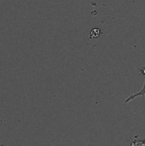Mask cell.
<instances>
[{"mask_svg":"<svg viewBox=\"0 0 145 146\" xmlns=\"http://www.w3.org/2000/svg\"><path fill=\"white\" fill-rule=\"evenodd\" d=\"M100 34V30L98 28H95L91 33V38H97Z\"/></svg>","mask_w":145,"mask_h":146,"instance_id":"6da1fadb","label":"cell"}]
</instances>
